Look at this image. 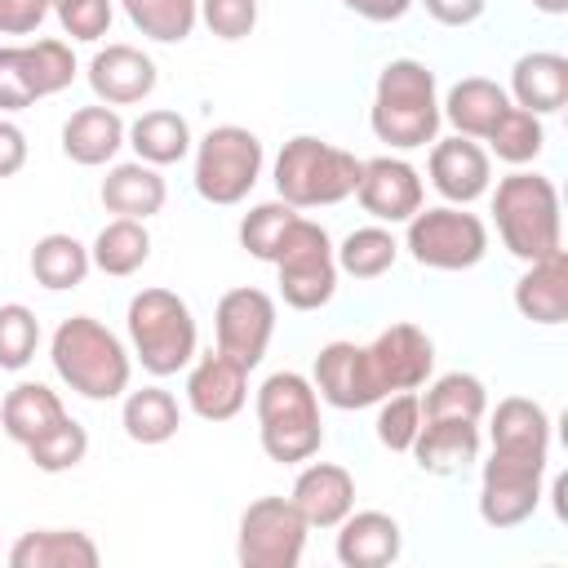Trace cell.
Instances as JSON below:
<instances>
[{
	"instance_id": "cell-40",
	"label": "cell",
	"mask_w": 568,
	"mask_h": 568,
	"mask_svg": "<svg viewBox=\"0 0 568 568\" xmlns=\"http://www.w3.org/2000/svg\"><path fill=\"white\" fill-rule=\"evenodd\" d=\"M84 453H89V430L67 413L53 430H44L40 439H31L27 444V457H31V466L36 470H44V475H62V470H75L80 462H84Z\"/></svg>"
},
{
	"instance_id": "cell-29",
	"label": "cell",
	"mask_w": 568,
	"mask_h": 568,
	"mask_svg": "<svg viewBox=\"0 0 568 568\" xmlns=\"http://www.w3.org/2000/svg\"><path fill=\"white\" fill-rule=\"evenodd\" d=\"M124 146H133V155H138L142 164L169 169V164H178V160H186V155H191L195 138H191V124H186V115H182V111L151 106V111H142V115L129 124Z\"/></svg>"
},
{
	"instance_id": "cell-42",
	"label": "cell",
	"mask_w": 568,
	"mask_h": 568,
	"mask_svg": "<svg viewBox=\"0 0 568 568\" xmlns=\"http://www.w3.org/2000/svg\"><path fill=\"white\" fill-rule=\"evenodd\" d=\"M40 351V320L31 306L22 302H4L0 306V368L4 373H22Z\"/></svg>"
},
{
	"instance_id": "cell-25",
	"label": "cell",
	"mask_w": 568,
	"mask_h": 568,
	"mask_svg": "<svg viewBox=\"0 0 568 568\" xmlns=\"http://www.w3.org/2000/svg\"><path fill=\"white\" fill-rule=\"evenodd\" d=\"M124 133L129 124L120 120L115 106L98 102V106H80L67 115L62 124V155L80 169H98V164H111L124 146Z\"/></svg>"
},
{
	"instance_id": "cell-3",
	"label": "cell",
	"mask_w": 568,
	"mask_h": 568,
	"mask_svg": "<svg viewBox=\"0 0 568 568\" xmlns=\"http://www.w3.org/2000/svg\"><path fill=\"white\" fill-rule=\"evenodd\" d=\"M493 191V222L510 257L537 262L564 248V204L559 186L537 169H510Z\"/></svg>"
},
{
	"instance_id": "cell-34",
	"label": "cell",
	"mask_w": 568,
	"mask_h": 568,
	"mask_svg": "<svg viewBox=\"0 0 568 568\" xmlns=\"http://www.w3.org/2000/svg\"><path fill=\"white\" fill-rule=\"evenodd\" d=\"M89 257H93V266L102 275H115V280L138 275L146 266V257H151V231H146V222H138V217H111L93 235Z\"/></svg>"
},
{
	"instance_id": "cell-14",
	"label": "cell",
	"mask_w": 568,
	"mask_h": 568,
	"mask_svg": "<svg viewBox=\"0 0 568 568\" xmlns=\"http://www.w3.org/2000/svg\"><path fill=\"white\" fill-rule=\"evenodd\" d=\"M355 200L373 222L395 226V222H408L426 204V182L404 155H373V160H359Z\"/></svg>"
},
{
	"instance_id": "cell-31",
	"label": "cell",
	"mask_w": 568,
	"mask_h": 568,
	"mask_svg": "<svg viewBox=\"0 0 568 568\" xmlns=\"http://www.w3.org/2000/svg\"><path fill=\"white\" fill-rule=\"evenodd\" d=\"M488 439L501 453H550V413L528 395H506L488 417Z\"/></svg>"
},
{
	"instance_id": "cell-37",
	"label": "cell",
	"mask_w": 568,
	"mask_h": 568,
	"mask_svg": "<svg viewBox=\"0 0 568 568\" xmlns=\"http://www.w3.org/2000/svg\"><path fill=\"white\" fill-rule=\"evenodd\" d=\"M488 413V386L475 373H439L426 382L422 395V417H462V422H479Z\"/></svg>"
},
{
	"instance_id": "cell-30",
	"label": "cell",
	"mask_w": 568,
	"mask_h": 568,
	"mask_svg": "<svg viewBox=\"0 0 568 568\" xmlns=\"http://www.w3.org/2000/svg\"><path fill=\"white\" fill-rule=\"evenodd\" d=\"M67 417V404H62V395L53 390V386H44V382H18L9 395H4V404H0V430L13 439V444H31V439H40L44 430H53L58 422Z\"/></svg>"
},
{
	"instance_id": "cell-23",
	"label": "cell",
	"mask_w": 568,
	"mask_h": 568,
	"mask_svg": "<svg viewBox=\"0 0 568 568\" xmlns=\"http://www.w3.org/2000/svg\"><path fill=\"white\" fill-rule=\"evenodd\" d=\"M515 311L541 328H555L568 320V253L564 248H555L550 257L524 262V275L515 280Z\"/></svg>"
},
{
	"instance_id": "cell-26",
	"label": "cell",
	"mask_w": 568,
	"mask_h": 568,
	"mask_svg": "<svg viewBox=\"0 0 568 568\" xmlns=\"http://www.w3.org/2000/svg\"><path fill=\"white\" fill-rule=\"evenodd\" d=\"M506 106H510V93L488 75H466L439 98V115L453 124V133L475 138V142H484L493 133V124L501 120Z\"/></svg>"
},
{
	"instance_id": "cell-15",
	"label": "cell",
	"mask_w": 568,
	"mask_h": 568,
	"mask_svg": "<svg viewBox=\"0 0 568 568\" xmlns=\"http://www.w3.org/2000/svg\"><path fill=\"white\" fill-rule=\"evenodd\" d=\"M311 386L315 395L328 404V408H342V413H359V408H373L386 390L377 386L373 377V364H368V351L359 342H328L320 346L315 355V368H311Z\"/></svg>"
},
{
	"instance_id": "cell-5",
	"label": "cell",
	"mask_w": 568,
	"mask_h": 568,
	"mask_svg": "<svg viewBox=\"0 0 568 568\" xmlns=\"http://www.w3.org/2000/svg\"><path fill=\"white\" fill-rule=\"evenodd\" d=\"M124 333H129V355L151 373V377H173L200 355V333L186 297L173 288H138L124 311Z\"/></svg>"
},
{
	"instance_id": "cell-43",
	"label": "cell",
	"mask_w": 568,
	"mask_h": 568,
	"mask_svg": "<svg viewBox=\"0 0 568 568\" xmlns=\"http://www.w3.org/2000/svg\"><path fill=\"white\" fill-rule=\"evenodd\" d=\"M53 13H58L62 36H71L80 44H98L111 31L115 0H53Z\"/></svg>"
},
{
	"instance_id": "cell-32",
	"label": "cell",
	"mask_w": 568,
	"mask_h": 568,
	"mask_svg": "<svg viewBox=\"0 0 568 568\" xmlns=\"http://www.w3.org/2000/svg\"><path fill=\"white\" fill-rule=\"evenodd\" d=\"M120 426L133 444L155 448L169 444L182 426V404L173 390L164 386H142V390H124V408H120Z\"/></svg>"
},
{
	"instance_id": "cell-38",
	"label": "cell",
	"mask_w": 568,
	"mask_h": 568,
	"mask_svg": "<svg viewBox=\"0 0 568 568\" xmlns=\"http://www.w3.org/2000/svg\"><path fill=\"white\" fill-rule=\"evenodd\" d=\"M484 142H488V155H497V160L510 164V169H524V164H532V160L541 155V146H546V124H541V115H532V111H524V106L510 102Z\"/></svg>"
},
{
	"instance_id": "cell-47",
	"label": "cell",
	"mask_w": 568,
	"mask_h": 568,
	"mask_svg": "<svg viewBox=\"0 0 568 568\" xmlns=\"http://www.w3.org/2000/svg\"><path fill=\"white\" fill-rule=\"evenodd\" d=\"M22 164H27V133L0 115V178L22 173Z\"/></svg>"
},
{
	"instance_id": "cell-35",
	"label": "cell",
	"mask_w": 568,
	"mask_h": 568,
	"mask_svg": "<svg viewBox=\"0 0 568 568\" xmlns=\"http://www.w3.org/2000/svg\"><path fill=\"white\" fill-rule=\"evenodd\" d=\"M333 257H337V271H342V275H351V280H377V275H386V271L395 266L399 240H395L382 222L355 226L342 244H333Z\"/></svg>"
},
{
	"instance_id": "cell-33",
	"label": "cell",
	"mask_w": 568,
	"mask_h": 568,
	"mask_svg": "<svg viewBox=\"0 0 568 568\" xmlns=\"http://www.w3.org/2000/svg\"><path fill=\"white\" fill-rule=\"evenodd\" d=\"M89 271H93L89 248H84L75 235H67V231H49V235H40V240L31 244V275H36V284L49 288V293L80 288Z\"/></svg>"
},
{
	"instance_id": "cell-46",
	"label": "cell",
	"mask_w": 568,
	"mask_h": 568,
	"mask_svg": "<svg viewBox=\"0 0 568 568\" xmlns=\"http://www.w3.org/2000/svg\"><path fill=\"white\" fill-rule=\"evenodd\" d=\"M417 4H426V13H430L439 27H470V22H479L484 9H488V0H417Z\"/></svg>"
},
{
	"instance_id": "cell-41",
	"label": "cell",
	"mask_w": 568,
	"mask_h": 568,
	"mask_svg": "<svg viewBox=\"0 0 568 568\" xmlns=\"http://www.w3.org/2000/svg\"><path fill=\"white\" fill-rule=\"evenodd\" d=\"M377 444L390 453H408L422 430V395L417 390H390L377 399Z\"/></svg>"
},
{
	"instance_id": "cell-28",
	"label": "cell",
	"mask_w": 568,
	"mask_h": 568,
	"mask_svg": "<svg viewBox=\"0 0 568 568\" xmlns=\"http://www.w3.org/2000/svg\"><path fill=\"white\" fill-rule=\"evenodd\" d=\"M102 550L80 528H31L9 546V568H98Z\"/></svg>"
},
{
	"instance_id": "cell-44",
	"label": "cell",
	"mask_w": 568,
	"mask_h": 568,
	"mask_svg": "<svg viewBox=\"0 0 568 568\" xmlns=\"http://www.w3.org/2000/svg\"><path fill=\"white\" fill-rule=\"evenodd\" d=\"M200 22L217 40H244L257 27V0H200Z\"/></svg>"
},
{
	"instance_id": "cell-48",
	"label": "cell",
	"mask_w": 568,
	"mask_h": 568,
	"mask_svg": "<svg viewBox=\"0 0 568 568\" xmlns=\"http://www.w3.org/2000/svg\"><path fill=\"white\" fill-rule=\"evenodd\" d=\"M342 4L364 22H399L417 0H342Z\"/></svg>"
},
{
	"instance_id": "cell-17",
	"label": "cell",
	"mask_w": 568,
	"mask_h": 568,
	"mask_svg": "<svg viewBox=\"0 0 568 568\" xmlns=\"http://www.w3.org/2000/svg\"><path fill=\"white\" fill-rule=\"evenodd\" d=\"M426 178L444 195V204H475L493 186V155L475 138H435L426 155Z\"/></svg>"
},
{
	"instance_id": "cell-10",
	"label": "cell",
	"mask_w": 568,
	"mask_h": 568,
	"mask_svg": "<svg viewBox=\"0 0 568 568\" xmlns=\"http://www.w3.org/2000/svg\"><path fill=\"white\" fill-rule=\"evenodd\" d=\"M550 453H501L493 448L479 470V519L497 532L519 528L541 506Z\"/></svg>"
},
{
	"instance_id": "cell-4",
	"label": "cell",
	"mask_w": 568,
	"mask_h": 568,
	"mask_svg": "<svg viewBox=\"0 0 568 568\" xmlns=\"http://www.w3.org/2000/svg\"><path fill=\"white\" fill-rule=\"evenodd\" d=\"M253 413H257V439L262 453L280 466H297L311 462L324 448V422H320V395L311 386V377L280 368L271 373L257 395H253Z\"/></svg>"
},
{
	"instance_id": "cell-21",
	"label": "cell",
	"mask_w": 568,
	"mask_h": 568,
	"mask_svg": "<svg viewBox=\"0 0 568 568\" xmlns=\"http://www.w3.org/2000/svg\"><path fill=\"white\" fill-rule=\"evenodd\" d=\"M404 550V528L386 510H351L337 524L333 555L342 568H390Z\"/></svg>"
},
{
	"instance_id": "cell-50",
	"label": "cell",
	"mask_w": 568,
	"mask_h": 568,
	"mask_svg": "<svg viewBox=\"0 0 568 568\" xmlns=\"http://www.w3.org/2000/svg\"><path fill=\"white\" fill-rule=\"evenodd\" d=\"M49 4H53V0H49Z\"/></svg>"
},
{
	"instance_id": "cell-12",
	"label": "cell",
	"mask_w": 568,
	"mask_h": 568,
	"mask_svg": "<svg viewBox=\"0 0 568 568\" xmlns=\"http://www.w3.org/2000/svg\"><path fill=\"white\" fill-rule=\"evenodd\" d=\"M306 532L311 524L288 497H257L240 515L235 559L244 568H297L306 555Z\"/></svg>"
},
{
	"instance_id": "cell-9",
	"label": "cell",
	"mask_w": 568,
	"mask_h": 568,
	"mask_svg": "<svg viewBox=\"0 0 568 568\" xmlns=\"http://www.w3.org/2000/svg\"><path fill=\"white\" fill-rule=\"evenodd\" d=\"M275 275H280V297L293 311H320L337 293V257H333V235L315 217H293V226L280 240L275 253Z\"/></svg>"
},
{
	"instance_id": "cell-6",
	"label": "cell",
	"mask_w": 568,
	"mask_h": 568,
	"mask_svg": "<svg viewBox=\"0 0 568 568\" xmlns=\"http://www.w3.org/2000/svg\"><path fill=\"white\" fill-rule=\"evenodd\" d=\"M275 195L293 209H328L355 195L359 186V155L346 146H333L315 133H297L280 146L271 164Z\"/></svg>"
},
{
	"instance_id": "cell-22",
	"label": "cell",
	"mask_w": 568,
	"mask_h": 568,
	"mask_svg": "<svg viewBox=\"0 0 568 568\" xmlns=\"http://www.w3.org/2000/svg\"><path fill=\"white\" fill-rule=\"evenodd\" d=\"M510 102L532 115H555L568 106V58L555 49L519 53L510 67Z\"/></svg>"
},
{
	"instance_id": "cell-18",
	"label": "cell",
	"mask_w": 568,
	"mask_h": 568,
	"mask_svg": "<svg viewBox=\"0 0 568 568\" xmlns=\"http://www.w3.org/2000/svg\"><path fill=\"white\" fill-rule=\"evenodd\" d=\"M248 404V368L217 346L186 364V408L200 422H231Z\"/></svg>"
},
{
	"instance_id": "cell-8",
	"label": "cell",
	"mask_w": 568,
	"mask_h": 568,
	"mask_svg": "<svg viewBox=\"0 0 568 568\" xmlns=\"http://www.w3.org/2000/svg\"><path fill=\"white\" fill-rule=\"evenodd\" d=\"M191 151H195L191 182L209 204H240L257 186L266 164L262 138L244 124H213Z\"/></svg>"
},
{
	"instance_id": "cell-11",
	"label": "cell",
	"mask_w": 568,
	"mask_h": 568,
	"mask_svg": "<svg viewBox=\"0 0 568 568\" xmlns=\"http://www.w3.org/2000/svg\"><path fill=\"white\" fill-rule=\"evenodd\" d=\"M75 71V53L58 36L31 44H0V111H27L40 98L71 89Z\"/></svg>"
},
{
	"instance_id": "cell-27",
	"label": "cell",
	"mask_w": 568,
	"mask_h": 568,
	"mask_svg": "<svg viewBox=\"0 0 568 568\" xmlns=\"http://www.w3.org/2000/svg\"><path fill=\"white\" fill-rule=\"evenodd\" d=\"M98 200H102V209L115 213V217H138V222H146V217H155V213L164 209L169 186H164V178H160L155 164L129 160V164H111V169H106V178H102V186H98Z\"/></svg>"
},
{
	"instance_id": "cell-16",
	"label": "cell",
	"mask_w": 568,
	"mask_h": 568,
	"mask_svg": "<svg viewBox=\"0 0 568 568\" xmlns=\"http://www.w3.org/2000/svg\"><path fill=\"white\" fill-rule=\"evenodd\" d=\"M364 351H368L373 377H377V386H382L386 395H390V390H417V386H426L430 373H435V342H430L417 324H408V320L386 324Z\"/></svg>"
},
{
	"instance_id": "cell-19",
	"label": "cell",
	"mask_w": 568,
	"mask_h": 568,
	"mask_svg": "<svg viewBox=\"0 0 568 568\" xmlns=\"http://www.w3.org/2000/svg\"><path fill=\"white\" fill-rule=\"evenodd\" d=\"M84 80H89L98 102H106V106H138V102H146L155 93L160 71H155L151 53H142L138 44H106V49H98L89 58Z\"/></svg>"
},
{
	"instance_id": "cell-39",
	"label": "cell",
	"mask_w": 568,
	"mask_h": 568,
	"mask_svg": "<svg viewBox=\"0 0 568 568\" xmlns=\"http://www.w3.org/2000/svg\"><path fill=\"white\" fill-rule=\"evenodd\" d=\"M293 217H297V209L284 204L280 195L253 204V209L240 217V244H244V253L257 257V262H275L280 240H284V231L293 226Z\"/></svg>"
},
{
	"instance_id": "cell-13",
	"label": "cell",
	"mask_w": 568,
	"mask_h": 568,
	"mask_svg": "<svg viewBox=\"0 0 568 568\" xmlns=\"http://www.w3.org/2000/svg\"><path fill=\"white\" fill-rule=\"evenodd\" d=\"M213 337L222 355H231L244 368H257L275 337V297L253 284L226 288L213 306Z\"/></svg>"
},
{
	"instance_id": "cell-36",
	"label": "cell",
	"mask_w": 568,
	"mask_h": 568,
	"mask_svg": "<svg viewBox=\"0 0 568 568\" xmlns=\"http://www.w3.org/2000/svg\"><path fill=\"white\" fill-rule=\"evenodd\" d=\"M120 9L155 44H182L200 22V0H120Z\"/></svg>"
},
{
	"instance_id": "cell-2",
	"label": "cell",
	"mask_w": 568,
	"mask_h": 568,
	"mask_svg": "<svg viewBox=\"0 0 568 568\" xmlns=\"http://www.w3.org/2000/svg\"><path fill=\"white\" fill-rule=\"evenodd\" d=\"M49 359L62 386L93 404L120 399L133 377L129 346L93 315H67L49 337Z\"/></svg>"
},
{
	"instance_id": "cell-7",
	"label": "cell",
	"mask_w": 568,
	"mask_h": 568,
	"mask_svg": "<svg viewBox=\"0 0 568 568\" xmlns=\"http://www.w3.org/2000/svg\"><path fill=\"white\" fill-rule=\"evenodd\" d=\"M408 257L426 271H470L488 253V226L470 204H435L417 209L404 222V244Z\"/></svg>"
},
{
	"instance_id": "cell-45",
	"label": "cell",
	"mask_w": 568,
	"mask_h": 568,
	"mask_svg": "<svg viewBox=\"0 0 568 568\" xmlns=\"http://www.w3.org/2000/svg\"><path fill=\"white\" fill-rule=\"evenodd\" d=\"M49 13V0H0V36H31Z\"/></svg>"
},
{
	"instance_id": "cell-20",
	"label": "cell",
	"mask_w": 568,
	"mask_h": 568,
	"mask_svg": "<svg viewBox=\"0 0 568 568\" xmlns=\"http://www.w3.org/2000/svg\"><path fill=\"white\" fill-rule=\"evenodd\" d=\"M288 501L311 528H337L355 510V475L337 462H306L293 479Z\"/></svg>"
},
{
	"instance_id": "cell-49",
	"label": "cell",
	"mask_w": 568,
	"mask_h": 568,
	"mask_svg": "<svg viewBox=\"0 0 568 568\" xmlns=\"http://www.w3.org/2000/svg\"><path fill=\"white\" fill-rule=\"evenodd\" d=\"M537 13H550V18H559V13H568V0H528Z\"/></svg>"
},
{
	"instance_id": "cell-1",
	"label": "cell",
	"mask_w": 568,
	"mask_h": 568,
	"mask_svg": "<svg viewBox=\"0 0 568 568\" xmlns=\"http://www.w3.org/2000/svg\"><path fill=\"white\" fill-rule=\"evenodd\" d=\"M439 80L426 62L417 58H390L377 71L373 84V106H368V129L377 142L390 151H417L439 138Z\"/></svg>"
},
{
	"instance_id": "cell-24",
	"label": "cell",
	"mask_w": 568,
	"mask_h": 568,
	"mask_svg": "<svg viewBox=\"0 0 568 568\" xmlns=\"http://www.w3.org/2000/svg\"><path fill=\"white\" fill-rule=\"evenodd\" d=\"M408 453L426 475H462L470 462H479V422L422 417V430Z\"/></svg>"
}]
</instances>
